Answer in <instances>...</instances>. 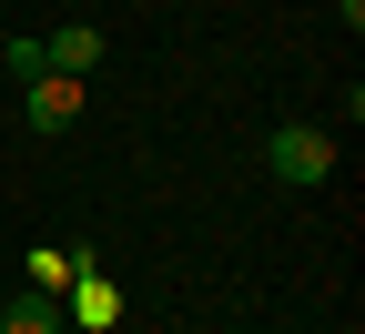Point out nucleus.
<instances>
[{
    "label": "nucleus",
    "mask_w": 365,
    "mask_h": 334,
    "mask_svg": "<svg viewBox=\"0 0 365 334\" xmlns=\"http://www.w3.org/2000/svg\"><path fill=\"white\" fill-rule=\"evenodd\" d=\"M264 162H274V182H294V193H304V182L335 172V132H325V122H284V132L264 142Z\"/></svg>",
    "instance_id": "f257e3e1"
},
{
    "label": "nucleus",
    "mask_w": 365,
    "mask_h": 334,
    "mask_svg": "<svg viewBox=\"0 0 365 334\" xmlns=\"http://www.w3.org/2000/svg\"><path fill=\"white\" fill-rule=\"evenodd\" d=\"M21 122H31V132H71V122H81V81H71V71L21 81Z\"/></svg>",
    "instance_id": "f03ea898"
},
{
    "label": "nucleus",
    "mask_w": 365,
    "mask_h": 334,
    "mask_svg": "<svg viewBox=\"0 0 365 334\" xmlns=\"http://www.w3.org/2000/svg\"><path fill=\"white\" fill-rule=\"evenodd\" d=\"M61 314H71V324H91V334H102V324L122 314V294H112V283H102V273H91V263H81V273L61 283Z\"/></svg>",
    "instance_id": "7ed1b4c3"
},
{
    "label": "nucleus",
    "mask_w": 365,
    "mask_h": 334,
    "mask_svg": "<svg viewBox=\"0 0 365 334\" xmlns=\"http://www.w3.org/2000/svg\"><path fill=\"white\" fill-rule=\"evenodd\" d=\"M41 51H51V71H71V81H81V71H102V31H91V21H61Z\"/></svg>",
    "instance_id": "20e7f679"
},
{
    "label": "nucleus",
    "mask_w": 365,
    "mask_h": 334,
    "mask_svg": "<svg viewBox=\"0 0 365 334\" xmlns=\"http://www.w3.org/2000/svg\"><path fill=\"white\" fill-rule=\"evenodd\" d=\"M71 314H61V294H21L11 314H0V334H61Z\"/></svg>",
    "instance_id": "39448f33"
},
{
    "label": "nucleus",
    "mask_w": 365,
    "mask_h": 334,
    "mask_svg": "<svg viewBox=\"0 0 365 334\" xmlns=\"http://www.w3.org/2000/svg\"><path fill=\"white\" fill-rule=\"evenodd\" d=\"M71 273H81V244H41L31 254V294H61Z\"/></svg>",
    "instance_id": "423d86ee"
},
{
    "label": "nucleus",
    "mask_w": 365,
    "mask_h": 334,
    "mask_svg": "<svg viewBox=\"0 0 365 334\" xmlns=\"http://www.w3.org/2000/svg\"><path fill=\"white\" fill-rule=\"evenodd\" d=\"M0 61H11V81H41V71H51V51H41L31 31H21V41H11V51H0Z\"/></svg>",
    "instance_id": "0eeeda50"
}]
</instances>
